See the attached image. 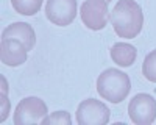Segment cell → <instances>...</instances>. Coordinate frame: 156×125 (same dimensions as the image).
<instances>
[{
  "mask_svg": "<svg viewBox=\"0 0 156 125\" xmlns=\"http://www.w3.org/2000/svg\"><path fill=\"white\" fill-rule=\"evenodd\" d=\"M111 23L119 38H136L144 27V12L140 5L136 0H119L111 11Z\"/></svg>",
  "mask_w": 156,
  "mask_h": 125,
  "instance_id": "6da1fadb",
  "label": "cell"
},
{
  "mask_svg": "<svg viewBox=\"0 0 156 125\" xmlns=\"http://www.w3.org/2000/svg\"><path fill=\"white\" fill-rule=\"evenodd\" d=\"M129 89H131V81L128 73L114 67L103 70L97 80L98 94L111 103L123 102L129 94Z\"/></svg>",
  "mask_w": 156,
  "mask_h": 125,
  "instance_id": "7a4b0ae2",
  "label": "cell"
},
{
  "mask_svg": "<svg viewBox=\"0 0 156 125\" xmlns=\"http://www.w3.org/2000/svg\"><path fill=\"white\" fill-rule=\"evenodd\" d=\"M48 114L47 105L39 97H25L22 98L16 112H14V123L16 125H28V123H44Z\"/></svg>",
  "mask_w": 156,
  "mask_h": 125,
  "instance_id": "3957f363",
  "label": "cell"
},
{
  "mask_svg": "<svg viewBox=\"0 0 156 125\" xmlns=\"http://www.w3.org/2000/svg\"><path fill=\"white\" fill-rule=\"evenodd\" d=\"M109 108L95 98H86L78 105L76 122L80 125H105L109 122Z\"/></svg>",
  "mask_w": 156,
  "mask_h": 125,
  "instance_id": "277c9868",
  "label": "cell"
},
{
  "mask_svg": "<svg viewBox=\"0 0 156 125\" xmlns=\"http://www.w3.org/2000/svg\"><path fill=\"white\" fill-rule=\"evenodd\" d=\"M128 114L136 125H150L156 120V100L150 94H136L128 105Z\"/></svg>",
  "mask_w": 156,
  "mask_h": 125,
  "instance_id": "5b68a950",
  "label": "cell"
},
{
  "mask_svg": "<svg viewBox=\"0 0 156 125\" xmlns=\"http://www.w3.org/2000/svg\"><path fill=\"white\" fill-rule=\"evenodd\" d=\"M108 3L105 0H84L81 5V22L89 30H103L108 22Z\"/></svg>",
  "mask_w": 156,
  "mask_h": 125,
  "instance_id": "8992f818",
  "label": "cell"
},
{
  "mask_svg": "<svg viewBox=\"0 0 156 125\" xmlns=\"http://www.w3.org/2000/svg\"><path fill=\"white\" fill-rule=\"evenodd\" d=\"M45 16L58 27H67L76 16V0H47Z\"/></svg>",
  "mask_w": 156,
  "mask_h": 125,
  "instance_id": "52a82bcc",
  "label": "cell"
},
{
  "mask_svg": "<svg viewBox=\"0 0 156 125\" xmlns=\"http://www.w3.org/2000/svg\"><path fill=\"white\" fill-rule=\"evenodd\" d=\"M28 50L20 41L14 38H2V50H0V56L2 62L9 67H17L27 61Z\"/></svg>",
  "mask_w": 156,
  "mask_h": 125,
  "instance_id": "ba28073f",
  "label": "cell"
},
{
  "mask_svg": "<svg viewBox=\"0 0 156 125\" xmlns=\"http://www.w3.org/2000/svg\"><path fill=\"white\" fill-rule=\"evenodd\" d=\"M2 38H14V39L20 41L25 47H27L28 52L33 50V47L36 44L34 30L27 22H14V23L8 25L2 33Z\"/></svg>",
  "mask_w": 156,
  "mask_h": 125,
  "instance_id": "9c48e42d",
  "label": "cell"
},
{
  "mask_svg": "<svg viewBox=\"0 0 156 125\" xmlns=\"http://www.w3.org/2000/svg\"><path fill=\"white\" fill-rule=\"evenodd\" d=\"M111 59L120 67H129L133 66V62L136 61L137 56V50L134 45L128 44V42H117L111 47L109 50Z\"/></svg>",
  "mask_w": 156,
  "mask_h": 125,
  "instance_id": "30bf717a",
  "label": "cell"
},
{
  "mask_svg": "<svg viewBox=\"0 0 156 125\" xmlns=\"http://www.w3.org/2000/svg\"><path fill=\"white\" fill-rule=\"evenodd\" d=\"M44 0H11V5L19 14L23 16H34L39 12Z\"/></svg>",
  "mask_w": 156,
  "mask_h": 125,
  "instance_id": "8fae6325",
  "label": "cell"
},
{
  "mask_svg": "<svg viewBox=\"0 0 156 125\" xmlns=\"http://www.w3.org/2000/svg\"><path fill=\"white\" fill-rule=\"evenodd\" d=\"M142 73H144V77L148 81L156 83V50H151V52L144 58V62H142Z\"/></svg>",
  "mask_w": 156,
  "mask_h": 125,
  "instance_id": "7c38bea8",
  "label": "cell"
},
{
  "mask_svg": "<svg viewBox=\"0 0 156 125\" xmlns=\"http://www.w3.org/2000/svg\"><path fill=\"white\" fill-rule=\"evenodd\" d=\"M70 122H72V119H70V114L67 111H56V112H53V114L45 117L44 125H56V123L70 125Z\"/></svg>",
  "mask_w": 156,
  "mask_h": 125,
  "instance_id": "4fadbf2b",
  "label": "cell"
},
{
  "mask_svg": "<svg viewBox=\"0 0 156 125\" xmlns=\"http://www.w3.org/2000/svg\"><path fill=\"white\" fill-rule=\"evenodd\" d=\"M2 81H3V86H2V120H5L9 112V102H8V97H5V94L8 92V84H5L3 77H2Z\"/></svg>",
  "mask_w": 156,
  "mask_h": 125,
  "instance_id": "5bb4252c",
  "label": "cell"
},
{
  "mask_svg": "<svg viewBox=\"0 0 156 125\" xmlns=\"http://www.w3.org/2000/svg\"><path fill=\"white\" fill-rule=\"evenodd\" d=\"M105 2H106V3H109V2H111V0H105Z\"/></svg>",
  "mask_w": 156,
  "mask_h": 125,
  "instance_id": "9a60e30c",
  "label": "cell"
}]
</instances>
